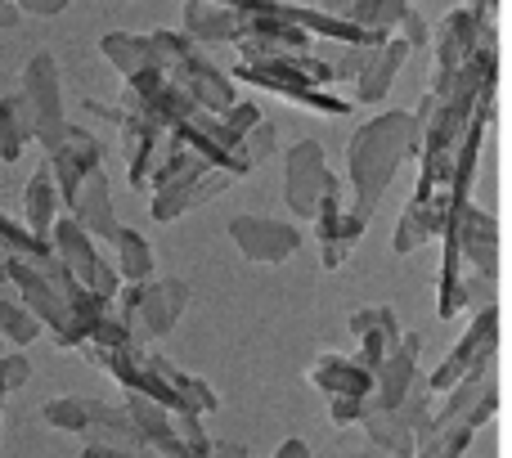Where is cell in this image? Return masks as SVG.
<instances>
[{"instance_id":"cell-1","label":"cell","mask_w":512,"mask_h":458,"mask_svg":"<svg viewBox=\"0 0 512 458\" xmlns=\"http://www.w3.org/2000/svg\"><path fill=\"white\" fill-rule=\"evenodd\" d=\"M0 283H5V288L36 315V324L50 328L54 342L68 346V351H77V346L95 333L99 319L113 310V301L86 292L54 256H36V261L9 256L5 270H0Z\"/></svg>"},{"instance_id":"cell-2","label":"cell","mask_w":512,"mask_h":458,"mask_svg":"<svg viewBox=\"0 0 512 458\" xmlns=\"http://www.w3.org/2000/svg\"><path fill=\"white\" fill-rule=\"evenodd\" d=\"M418 140H423V126H418V117L405 113V108L369 117V122L351 135V149H346V176H351V207H346V212L369 225L378 203L387 198L396 171L405 167L409 158H418Z\"/></svg>"},{"instance_id":"cell-3","label":"cell","mask_w":512,"mask_h":458,"mask_svg":"<svg viewBox=\"0 0 512 458\" xmlns=\"http://www.w3.org/2000/svg\"><path fill=\"white\" fill-rule=\"evenodd\" d=\"M230 81H248V86H261V90H274V95L292 99L301 108H315L324 117H346L351 113V99H337L328 95V81H333V68L315 54H279V59H265V63H239L230 72Z\"/></svg>"},{"instance_id":"cell-4","label":"cell","mask_w":512,"mask_h":458,"mask_svg":"<svg viewBox=\"0 0 512 458\" xmlns=\"http://www.w3.org/2000/svg\"><path fill=\"white\" fill-rule=\"evenodd\" d=\"M445 243H454L463 265V306H490L499 288V221L486 212V207L468 203L454 225L445 229Z\"/></svg>"},{"instance_id":"cell-5","label":"cell","mask_w":512,"mask_h":458,"mask_svg":"<svg viewBox=\"0 0 512 458\" xmlns=\"http://www.w3.org/2000/svg\"><path fill=\"white\" fill-rule=\"evenodd\" d=\"M194 288L185 279H149V283H122L113 297V315L131 328V342L149 346L176 328V319L189 310Z\"/></svg>"},{"instance_id":"cell-6","label":"cell","mask_w":512,"mask_h":458,"mask_svg":"<svg viewBox=\"0 0 512 458\" xmlns=\"http://www.w3.org/2000/svg\"><path fill=\"white\" fill-rule=\"evenodd\" d=\"M153 221H180V216L189 212V207L207 203V198H216L225 185H230V176L225 171H212L198 153H189L185 144L171 140V153L167 162H162L158 171H153Z\"/></svg>"},{"instance_id":"cell-7","label":"cell","mask_w":512,"mask_h":458,"mask_svg":"<svg viewBox=\"0 0 512 458\" xmlns=\"http://www.w3.org/2000/svg\"><path fill=\"white\" fill-rule=\"evenodd\" d=\"M41 418L59 432H77L86 436V445H108V450L122 454H158L144 445V436L135 432V423L126 418L122 405H108V400H86V396H59L41 409Z\"/></svg>"},{"instance_id":"cell-8","label":"cell","mask_w":512,"mask_h":458,"mask_svg":"<svg viewBox=\"0 0 512 458\" xmlns=\"http://www.w3.org/2000/svg\"><path fill=\"white\" fill-rule=\"evenodd\" d=\"M499 337H504V315H499V306L490 301V306H481L477 315H472L468 333L454 342V351L441 360V369H436L432 378H423L427 391L445 396V391L463 378H490V369H495V360H499Z\"/></svg>"},{"instance_id":"cell-9","label":"cell","mask_w":512,"mask_h":458,"mask_svg":"<svg viewBox=\"0 0 512 458\" xmlns=\"http://www.w3.org/2000/svg\"><path fill=\"white\" fill-rule=\"evenodd\" d=\"M27 104V122H32V140L45 153H54L68 131V113H63V86H59V63L50 50L32 54L23 68V86H18Z\"/></svg>"},{"instance_id":"cell-10","label":"cell","mask_w":512,"mask_h":458,"mask_svg":"<svg viewBox=\"0 0 512 458\" xmlns=\"http://www.w3.org/2000/svg\"><path fill=\"white\" fill-rule=\"evenodd\" d=\"M432 391H427L423 378H414V387L405 391L396 409H369L360 418L364 436L373 441V450H387L391 458H414L418 450V432H423L427 414H432Z\"/></svg>"},{"instance_id":"cell-11","label":"cell","mask_w":512,"mask_h":458,"mask_svg":"<svg viewBox=\"0 0 512 458\" xmlns=\"http://www.w3.org/2000/svg\"><path fill=\"white\" fill-rule=\"evenodd\" d=\"M50 256H54V261H59L63 270H68L86 292H95V297L113 301L117 288H122L117 270L104 261V256H99L95 238H90L86 229L72 221V216H59V221H54V229H50Z\"/></svg>"},{"instance_id":"cell-12","label":"cell","mask_w":512,"mask_h":458,"mask_svg":"<svg viewBox=\"0 0 512 458\" xmlns=\"http://www.w3.org/2000/svg\"><path fill=\"white\" fill-rule=\"evenodd\" d=\"M333 189H337V176L328 171L324 144L319 140H297L283 153V203H288L292 216L315 221L319 203H324Z\"/></svg>"},{"instance_id":"cell-13","label":"cell","mask_w":512,"mask_h":458,"mask_svg":"<svg viewBox=\"0 0 512 458\" xmlns=\"http://www.w3.org/2000/svg\"><path fill=\"white\" fill-rule=\"evenodd\" d=\"M495 23H481L477 14H472L468 5L463 9H450L445 14V23L436 27V68H432V99H445L454 86V77H459V68L477 54L481 36L490 32Z\"/></svg>"},{"instance_id":"cell-14","label":"cell","mask_w":512,"mask_h":458,"mask_svg":"<svg viewBox=\"0 0 512 458\" xmlns=\"http://www.w3.org/2000/svg\"><path fill=\"white\" fill-rule=\"evenodd\" d=\"M230 243L256 265H279L301 247V229L288 221H274V216L243 212L230 221Z\"/></svg>"},{"instance_id":"cell-15","label":"cell","mask_w":512,"mask_h":458,"mask_svg":"<svg viewBox=\"0 0 512 458\" xmlns=\"http://www.w3.org/2000/svg\"><path fill=\"white\" fill-rule=\"evenodd\" d=\"M162 77L171 81V86H180L189 99H194L203 113H216L221 117L225 108L239 99V90H234V81H230V72H221L212 59H203L198 50H189L180 63H171Z\"/></svg>"},{"instance_id":"cell-16","label":"cell","mask_w":512,"mask_h":458,"mask_svg":"<svg viewBox=\"0 0 512 458\" xmlns=\"http://www.w3.org/2000/svg\"><path fill=\"white\" fill-rule=\"evenodd\" d=\"M418 360H423V333H400V342L387 351V360L373 373L369 409H396L405 400V391L418 378Z\"/></svg>"},{"instance_id":"cell-17","label":"cell","mask_w":512,"mask_h":458,"mask_svg":"<svg viewBox=\"0 0 512 458\" xmlns=\"http://www.w3.org/2000/svg\"><path fill=\"white\" fill-rule=\"evenodd\" d=\"M364 225L360 216H351L342 207V194H328L324 203H319V212H315V238H319V265L324 270H342L346 261H351V252H355V243H360V234H364Z\"/></svg>"},{"instance_id":"cell-18","label":"cell","mask_w":512,"mask_h":458,"mask_svg":"<svg viewBox=\"0 0 512 458\" xmlns=\"http://www.w3.org/2000/svg\"><path fill=\"white\" fill-rule=\"evenodd\" d=\"M86 108H90V113H99V117H108V122L122 126L126 171H131V185H135V189H144V185H149L153 158H158V140H162L167 131H158V126H153L149 117L131 113V108H104V104H90V99H86Z\"/></svg>"},{"instance_id":"cell-19","label":"cell","mask_w":512,"mask_h":458,"mask_svg":"<svg viewBox=\"0 0 512 458\" xmlns=\"http://www.w3.org/2000/svg\"><path fill=\"white\" fill-rule=\"evenodd\" d=\"M243 63H265L279 59V54H306L310 36L301 27L283 23V18H261V14H243V32L234 36Z\"/></svg>"},{"instance_id":"cell-20","label":"cell","mask_w":512,"mask_h":458,"mask_svg":"<svg viewBox=\"0 0 512 458\" xmlns=\"http://www.w3.org/2000/svg\"><path fill=\"white\" fill-rule=\"evenodd\" d=\"M72 221L86 229L90 238H104V243H113L117 234V212H113V189H108V176L104 167L90 171V176H81L77 194H72Z\"/></svg>"},{"instance_id":"cell-21","label":"cell","mask_w":512,"mask_h":458,"mask_svg":"<svg viewBox=\"0 0 512 458\" xmlns=\"http://www.w3.org/2000/svg\"><path fill=\"white\" fill-rule=\"evenodd\" d=\"M306 378H310V387H319L328 400H337V396L369 400V391H373V373L364 369L355 355H337V351L315 355V364H310Z\"/></svg>"},{"instance_id":"cell-22","label":"cell","mask_w":512,"mask_h":458,"mask_svg":"<svg viewBox=\"0 0 512 458\" xmlns=\"http://www.w3.org/2000/svg\"><path fill=\"white\" fill-rule=\"evenodd\" d=\"M351 333L360 337V355L355 360L369 373H378V364L387 360V351L400 342V319L391 306H364L351 315Z\"/></svg>"},{"instance_id":"cell-23","label":"cell","mask_w":512,"mask_h":458,"mask_svg":"<svg viewBox=\"0 0 512 458\" xmlns=\"http://www.w3.org/2000/svg\"><path fill=\"white\" fill-rule=\"evenodd\" d=\"M409 54H414V50H409L400 36H387V41L369 54V63L360 68V77H355V99H351V104H373V99H387L391 95V81L400 77V68L409 63Z\"/></svg>"},{"instance_id":"cell-24","label":"cell","mask_w":512,"mask_h":458,"mask_svg":"<svg viewBox=\"0 0 512 458\" xmlns=\"http://www.w3.org/2000/svg\"><path fill=\"white\" fill-rule=\"evenodd\" d=\"M243 32V14L230 5H207V0H189L180 14V36L203 45H234V36Z\"/></svg>"},{"instance_id":"cell-25","label":"cell","mask_w":512,"mask_h":458,"mask_svg":"<svg viewBox=\"0 0 512 458\" xmlns=\"http://www.w3.org/2000/svg\"><path fill=\"white\" fill-rule=\"evenodd\" d=\"M122 409H126V418L135 423V432L144 436V445L149 450H158L162 458H194L180 445V436H176V427H171V414L162 405H153V400H144V396H135V391H126V400H122Z\"/></svg>"},{"instance_id":"cell-26","label":"cell","mask_w":512,"mask_h":458,"mask_svg":"<svg viewBox=\"0 0 512 458\" xmlns=\"http://www.w3.org/2000/svg\"><path fill=\"white\" fill-rule=\"evenodd\" d=\"M59 189H54V176H50V167H36L32 171V180H27V194H23V216H27V234L36 238V243H45L50 247V229L54 221H59Z\"/></svg>"},{"instance_id":"cell-27","label":"cell","mask_w":512,"mask_h":458,"mask_svg":"<svg viewBox=\"0 0 512 458\" xmlns=\"http://www.w3.org/2000/svg\"><path fill=\"white\" fill-rule=\"evenodd\" d=\"M144 355H149V351H144ZM149 369L158 373V378L167 382L171 391H176V396H180V405H185L189 414H198V418H203V414H216V405H221V396H216V391L207 387V382L198 378V373H185V369H180V364H171L167 355H149Z\"/></svg>"},{"instance_id":"cell-28","label":"cell","mask_w":512,"mask_h":458,"mask_svg":"<svg viewBox=\"0 0 512 458\" xmlns=\"http://www.w3.org/2000/svg\"><path fill=\"white\" fill-rule=\"evenodd\" d=\"M113 247H117V265H113V270H117V279H122V283H149V279H158V256H153L149 238H144L140 229L117 225Z\"/></svg>"},{"instance_id":"cell-29","label":"cell","mask_w":512,"mask_h":458,"mask_svg":"<svg viewBox=\"0 0 512 458\" xmlns=\"http://www.w3.org/2000/svg\"><path fill=\"white\" fill-rule=\"evenodd\" d=\"M32 140V122H27V104L18 90L0 95V162H18Z\"/></svg>"},{"instance_id":"cell-30","label":"cell","mask_w":512,"mask_h":458,"mask_svg":"<svg viewBox=\"0 0 512 458\" xmlns=\"http://www.w3.org/2000/svg\"><path fill=\"white\" fill-rule=\"evenodd\" d=\"M99 50H104V59L113 63L117 72L126 77H135L140 68H153V50H149V36H135V32H108L104 41H99Z\"/></svg>"},{"instance_id":"cell-31","label":"cell","mask_w":512,"mask_h":458,"mask_svg":"<svg viewBox=\"0 0 512 458\" xmlns=\"http://www.w3.org/2000/svg\"><path fill=\"white\" fill-rule=\"evenodd\" d=\"M414 9V0H351L346 5V23L364 27V32L391 36V27H400V18Z\"/></svg>"},{"instance_id":"cell-32","label":"cell","mask_w":512,"mask_h":458,"mask_svg":"<svg viewBox=\"0 0 512 458\" xmlns=\"http://www.w3.org/2000/svg\"><path fill=\"white\" fill-rule=\"evenodd\" d=\"M432 238H441V225H436V216L427 212L423 203H409L405 212H400V221H396V234H391V252L409 256V252H418L423 243H432Z\"/></svg>"},{"instance_id":"cell-33","label":"cell","mask_w":512,"mask_h":458,"mask_svg":"<svg viewBox=\"0 0 512 458\" xmlns=\"http://www.w3.org/2000/svg\"><path fill=\"white\" fill-rule=\"evenodd\" d=\"M0 333H5L14 346H32L36 337H41L36 315L14 297V292H0Z\"/></svg>"},{"instance_id":"cell-34","label":"cell","mask_w":512,"mask_h":458,"mask_svg":"<svg viewBox=\"0 0 512 458\" xmlns=\"http://www.w3.org/2000/svg\"><path fill=\"white\" fill-rule=\"evenodd\" d=\"M59 149L68 153V162L81 171V176H90V171L104 167V149H99V140L86 131V126H72V122H68V131H63V144H59Z\"/></svg>"},{"instance_id":"cell-35","label":"cell","mask_w":512,"mask_h":458,"mask_svg":"<svg viewBox=\"0 0 512 458\" xmlns=\"http://www.w3.org/2000/svg\"><path fill=\"white\" fill-rule=\"evenodd\" d=\"M472 436H477V427H468V423L441 427V432H432L423 445H418L414 458H463L472 445Z\"/></svg>"},{"instance_id":"cell-36","label":"cell","mask_w":512,"mask_h":458,"mask_svg":"<svg viewBox=\"0 0 512 458\" xmlns=\"http://www.w3.org/2000/svg\"><path fill=\"white\" fill-rule=\"evenodd\" d=\"M0 247H5L9 256H27V261H36V256H50V247L36 243V238L27 234L18 221H9L5 212H0Z\"/></svg>"},{"instance_id":"cell-37","label":"cell","mask_w":512,"mask_h":458,"mask_svg":"<svg viewBox=\"0 0 512 458\" xmlns=\"http://www.w3.org/2000/svg\"><path fill=\"white\" fill-rule=\"evenodd\" d=\"M27 378H32V360H27L23 351L0 355V405H5V396H14L18 387H27Z\"/></svg>"},{"instance_id":"cell-38","label":"cell","mask_w":512,"mask_h":458,"mask_svg":"<svg viewBox=\"0 0 512 458\" xmlns=\"http://www.w3.org/2000/svg\"><path fill=\"white\" fill-rule=\"evenodd\" d=\"M274 144H279V140H274V122H265V117H261V122H256L248 135H243V158H248V167H252V171L261 167L265 158H270Z\"/></svg>"},{"instance_id":"cell-39","label":"cell","mask_w":512,"mask_h":458,"mask_svg":"<svg viewBox=\"0 0 512 458\" xmlns=\"http://www.w3.org/2000/svg\"><path fill=\"white\" fill-rule=\"evenodd\" d=\"M400 41H405L409 50H427V45H432V27H427V18L418 14V9H409V14L400 18Z\"/></svg>"},{"instance_id":"cell-40","label":"cell","mask_w":512,"mask_h":458,"mask_svg":"<svg viewBox=\"0 0 512 458\" xmlns=\"http://www.w3.org/2000/svg\"><path fill=\"white\" fill-rule=\"evenodd\" d=\"M364 414H369V400H351V396H337V400H328V418H333L337 427H351V423H360Z\"/></svg>"},{"instance_id":"cell-41","label":"cell","mask_w":512,"mask_h":458,"mask_svg":"<svg viewBox=\"0 0 512 458\" xmlns=\"http://www.w3.org/2000/svg\"><path fill=\"white\" fill-rule=\"evenodd\" d=\"M18 14H36V18H50V14H63L68 0H9Z\"/></svg>"},{"instance_id":"cell-42","label":"cell","mask_w":512,"mask_h":458,"mask_svg":"<svg viewBox=\"0 0 512 458\" xmlns=\"http://www.w3.org/2000/svg\"><path fill=\"white\" fill-rule=\"evenodd\" d=\"M198 458H248V445H239V441H216V445H207Z\"/></svg>"},{"instance_id":"cell-43","label":"cell","mask_w":512,"mask_h":458,"mask_svg":"<svg viewBox=\"0 0 512 458\" xmlns=\"http://www.w3.org/2000/svg\"><path fill=\"white\" fill-rule=\"evenodd\" d=\"M274 458H310V445L301 441V436H292V441H283L279 450H274Z\"/></svg>"},{"instance_id":"cell-44","label":"cell","mask_w":512,"mask_h":458,"mask_svg":"<svg viewBox=\"0 0 512 458\" xmlns=\"http://www.w3.org/2000/svg\"><path fill=\"white\" fill-rule=\"evenodd\" d=\"M468 9L481 18V23H490V14H495V9H499V0H472Z\"/></svg>"},{"instance_id":"cell-45","label":"cell","mask_w":512,"mask_h":458,"mask_svg":"<svg viewBox=\"0 0 512 458\" xmlns=\"http://www.w3.org/2000/svg\"><path fill=\"white\" fill-rule=\"evenodd\" d=\"M207 5H230V9H234V5H239V0H207Z\"/></svg>"},{"instance_id":"cell-46","label":"cell","mask_w":512,"mask_h":458,"mask_svg":"<svg viewBox=\"0 0 512 458\" xmlns=\"http://www.w3.org/2000/svg\"><path fill=\"white\" fill-rule=\"evenodd\" d=\"M0 5H9V0H0Z\"/></svg>"},{"instance_id":"cell-47","label":"cell","mask_w":512,"mask_h":458,"mask_svg":"<svg viewBox=\"0 0 512 458\" xmlns=\"http://www.w3.org/2000/svg\"><path fill=\"white\" fill-rule=\"evenodd\" d=\"M0 414H5V405H0Z\"/></svg>"}]
</instances>
